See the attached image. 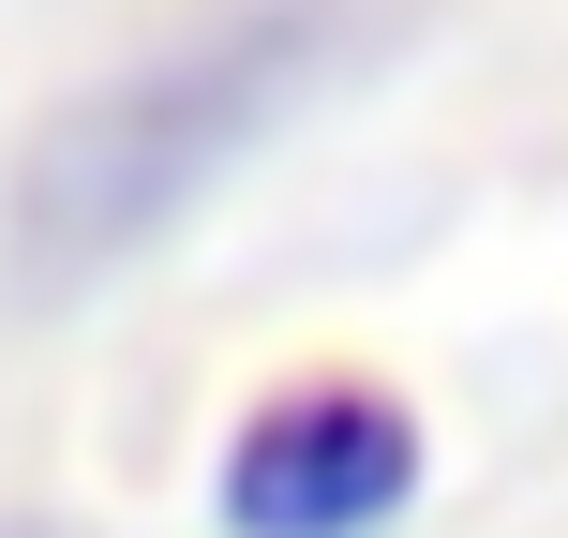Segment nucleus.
<instances>
[{
	"mask_svg": "<svg viewBox=\"0 0 568 538\" xmlns=\"http://www.w3.org/2000/svg\"><path fill=\"white\" fill-rule=\"evenodd\" d=\"M419 494V419H404L389 389H284L240 419L225 449V524L240 538H374Z\"/></svg>",
	"mask_w": 568,
	"mask_h": 538,
	"instance_id": "2",
	"label": "nucleus"
},
{
	"mask_svg": "<svg viewBox=\"0 0 568 538\" xmlns=\"http://www.w3.org/2000/svg\"><path fill=\"white\" fill-rule=\"evenodd\" d=\"M344 16L329 0H225V16L165 30L150 60L60 90L30 120L16 180H0V284L16 300H90L105 270H135L240 150L329 75Z\"/></svg>",
	"mask_w": 568,
	"mask_h": 538,
	"instance_id": "1",
	"label": "nucleus"
}]
</instances>
